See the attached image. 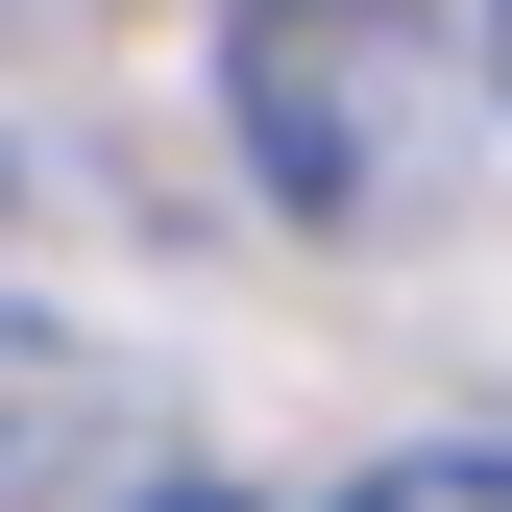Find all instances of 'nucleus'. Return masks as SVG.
<instances>
[{"label":"nucleus","mask_w":512,"mask_h":512,"mask_svg":"<svg viewBox=\"0 0 512 512\" xmlns=\"http://www.w3.org/2000/svg\"><path fill=\"white\" fill-rule=\"evenodd\" d=\"M464 25L439 0H220V122L269 171V220L317 244H391L439 171H464Z\"/></svg>","instance_id":"1"},{"label":"nucleus","mask_w":512,"mask_h":512,"mask_svg":"<svg viewBox=\"0 0 512 512\" xmlns=\"http://www.w3.org/2000/svg\"><path fill=\"white\" fill-rule=\"evenodd\" d=\"M342 512H512V464H464V439H439V464H366Z\"/></svg>","instance_id":"2"},{"label":"nucleus","mask_w":512,"mask_h":512,"mask_svg":"<svg viewBox=\"0 0 512 512\" xmlns=\"http://www.w3.org/2000/svg\"><path fill=\"white\" fill-rule=\"evenodd\" d=\"M464 74H488V98H512V0H488V49H464Z\"/></svg>","instance_id":"3"},{"label":"nucleus","mask_w":512,"mask_h":512,"mask_svg":"<svg viewBox=\"0 0 512 512\" xmlns=\"http://www.w3.org/2000/svg\"><path fill=\"white\" fill-rule=\"evenodd\" d=\"M171 512H220V488H171Z\"/></svg>","instance_id":"4"}]
</instances>
